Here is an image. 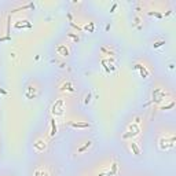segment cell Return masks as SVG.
<instances>
[{"label":"cell","mask_w":176,"mask_h":176,"mask_svg":"<svg viewBox=\"0 0 176 176\" xmlns=\"http://www.w3.org/2000/svg\"><path fill=\"white\" fill-rule=\"evenodd\" d=\"M135 69H138L139 72H140V76H142L143 78H146V77H149V72H147V69L143 66V65H140V63H138V65H135Z\"/></svg>","instance_id":"6da1fadb"},{"label":"cell","mask_w":176,"mask_h":176,"mask_svg":"<svg viewBox=\"0 0 176 176\" xmlns=\"http://www.w3.org/2000/svg\"><path fill=\"white\" fill-rule=\"evenodd\" d=\"M69 125L72 128H90L91 127L90 122H70Z\"/></svg>","instance_id":"7a4b0ae2"},{"label":"cell","mask_w":176,"mask_h":176,"mask_svg":"<svg viewBox=\"0 0 176 176\" xmlns=\"http://www.w3.org/2000/svg\"><path fill=\"white\" fill-rule=\"evenodd\" d=\"M62 105H63V100L59 99V100H58V102L52 106V112H54V114H55V113H56V114H62V109H58L59 106H62Z\"/></svg>","instance_id":"3957f363"},{"label":"cell","mask_w":176,"mask_h":176,"mask_svg":"<svg viewBox=\"0 0 176 176\" xmlns=\"http://www.w3.org/2000/svg\"><path fill=\"white\" fill-rule=\"evenodd\" d=\"M61 91H69V92H73L74 88H73V85H72V83L68 81V83H65V84H62V87H61Z\"/></svg>","instance_id":"277c9868"},{"label":"cell","mask_w":176,"mask_h":176,"mask_svg":"<svg viewBox=\"0 0 176 176\" xmlns=\"http://www.w3.org/2000/svg\"><path fill=\"white\" fill-rule=\"evenodd\" d=\"M56 131H58V128H56V122H55V118H51V132H50V136L54 138L55 136Z\"/></svg>","instance_id":"5b68a950"},{"label":"cell","mask_w":176,"mask_h":176,"mask_svg":"<svg viewBox=\"0 0 176 176\" xmlns=\"http://www.w3.org/2000/svg\"><path fill=\"white\" fill-rule=\"evenodd\" d=\"M56 51H58L59 55H63V56H68L69 55V50L65 47V46H59V47L56 48Z\"/></svg>","instance_id":"8992f818"},{"label":"cell","mask_w":176,"mask_h":176,"mask_svg":"<svg viewBox=\"0 0 176 176\" xmlns=\"http://www.w3.org/2000/svg\"><path fill=\"white\" fill-rule=\"evenodd\" d=\"M34 149L39 151H43L44 149H46V142H43V140H37V142L34 143Z\"/></svg>","instance_id":"52a82bcc"},{"label":"cell","mask_w":176,"mask_h":176,"mask_svg":"<svg viewBox=\"0 0 176 176\" xmlns=\"http://www.w3.org/2000/svg\"><path fill=\"white\" fill-rule=\"evenodd\" d=\"M15 28H32V23L28 21H19L15 23Z\"/></svg>","instance_id":"ba28073f"},{"label":"cell","mask_w":176,"mask_h":176,"mask_svg":"<svg viewBox=\"0 0 176 176\" xmlns=\"http://www.w3.org/2000/svg\"><path fill=\"white\" fill-rule=\"evenodd\" d=\"M94 28H95L94 22H90V23H88V25H87V26H84L83 29H84V30H87L88 33H92V32H94Z\"/></svg>","instance_id":"9c48e42d"},{"label":"cell","mask_w":176,"mask_h":176,"mask_svg":"<svg viewBox=\"0 0 176 176\" xmlns=\"http://www.w3.org/2000/svg\"><path fill=\"white\" fill-rule=\"evenodd\" d=\"M131 149H132V151H133V154H136V155H139L140 154V150H139V147H138V145L136 143H131Z\"/></svg>","instance_id":"30bf717a"},{"label":"cell","mask_w":176,"mask_h":176,"mask_svg":"<svg viewBox=\"0 0 176 176\" xmlns=\"http://www.w3.org/2000/svg\"><path fill=\"white\" fill-rule=\"evenodd\" d=\"M26 8H34V4H33V3H29V4L23 6V7H19V8L14 10L13 13H17V11H22V10H26Z\"/></svg>","instance_id":"8fae6325"},{"label":"cell","mask_w":176,"mask_h":176,"mask_svg":"<svg viewBox=\"0 0 176 176\" xmlns=\"http://www.w3.org/2000/svg\"><path fill=\"white\" fill-rule=\"evenodd\" d=\"M91 145H92V142H87L85 145H84V146H81V147H80V149H78L77 151H78V153H83V151H85L87 149H88V147L91 146Z\"/></svg>","instance_id":"7c38bea8"},{"label":"cell","mask_w":176,"mask_h":176,"mask_svg":"<svg viewBox=\"0 0 176 176\" xmlns=\"http://www.w3.org/2000/svg\"><path fill=\"white\" fill-rule=\"evenodd\" d=\"M117 168H118V167H117V164H116V162H113V164H112V171L109 172V173H110L112 176H114V175L117 173Z\"/></svg>","instance_id":"4fadbf2b"},{"label":"cell","mask_w":176,"mask_h":176,"mask_svg":"<svg viewBox=\"0 0 176 176\" xmlns=\"http://www.w3.org/2000/svg\"><path fill=\"white\" fill-rule=\"evenodd\" d=\"M149 15H151V17H157V18H162L164 15L161 13H158V11H149Z\"/></svg>","instance_id":"5bb4252c"},{"label":"cell","mask_w":176,"mask_h":176,"mask_svg":"<svg viewBox=\"0 0 176 176\" xmlns=\"http://www.w3.org/2000/svg\"><path fill=\"white\" fill-rule=\"evenodd\" d=\"M164 44H165V41H164V40H160V41H155V43L153 44V47H154V48H160V47H162Z\"/></svg>","instance_id":"9a60e30c"},{"label":"cell","mask_w":176,"mask_h":176,"mask_svg":"<svg viewBox=\"0 0 176 176\" xmlns=\"http://www.w3.org/2000/svg\"><path fill=\"white\" fill-rule=\"evenodd\" d=\"M173 106H175V102L172 100V102L169 103V105H167V106H161V110H168V109H172Z\"/></svg>","instance_id":"2e32d148"},{"label":"cell","mask_w":176,"mask_h":176,"mask_svg":"<svg viewBox=\"0 0 176 176\" xmlns=\"http://www.w3.org/2000/svg\"><path fill=\"white\" fill-rule=\"evenodd\" d=\"M68 36H69V37H70V39H73L74 41H76V43H77L78 40H80V37H78L77 34H73V33H68Z\"/></svg>","instance_id":"e0dca14e"},{"label":"cell","mask_w":176,"mask_h":176,"mask_svg":"<svg viewBox=\"0 0 176 176\" xmlns=\"http://www.w3.org/2000/svg\"><path fill=\"white\" fill-rule=\"evenodd\" d=\"M133 128H135V131H136V132H139V128H138V127H133ZM131 135H132V136H135L136 133H135V132H131V133H125V135H124V138H129V136H131Z\"/></svg>","instance_id":"ac0fdd59"},{"label":"cell","mask_w":176,"mask_h":176,"mask_svg":"<svg viewBox=\"0 0 176 176\" xmlns=\"http://www.w3.org/2000/svg\"><path fill=\"white\" fill-rule=\"evenodd\" d=\"M91 98H92V95H91V94L85 95V99H84V103H85V105H88V103L91 102Z\"/></svg>","instance_id":"d6986e66"},{"label":"cell","mask_w":176,"mask_h":176,"mask_svg":"<svg viewBox=\"0 0 176 176\" xmlns=\"http://www.w3.org/2000/svg\"><path fill=\"white\" fill-rule=\"evenodd\" d=\"M100 51H102V52H106V54H109V55H114V52H112V51H109V50H106L105 47L100 48Z\"/></svg>","instance_id":"ffe728a7"},{"label":"cell","mask_w":176,"mask_h":176,"mask_svg":"<svg viewBox=\"0 0 176 176\" xmlns=\"http://www.w3.org/2000/svg\"><path fill=\"white\" fill-rule=\"evenodd\" d=\"M11 40V36H4V37H0V41H8Z\"/></svg>","instance_id":"44dd1931"},{"label":"cell","mask_w":176,"mask_h":176,"mask_svg":"<svg viewBox=\"0 0 176 176\" xmlns=\"http://www.w3.org/2000/svg\"><path fill=\"white\" fill-rule=\"evenodd\" d=\"M70 25L73 26V28H76V29H77V30H83V28H80V26H78V25H76L74 22H70Z\"/></svg>","instance_id":"7402d4cb"},{"label":"cell","mask_w":176,"mask_h":176,"mask_svg":"<svg viewBox=\"0 0 176 176\" xmlns=\"http://www.w3.org/2000/svg\"><path fill=\"white\" fill-rule=\"evenodd\" d=\"M117 8V3H113V6H112V8H110V13H114V10Z\"/></svg>","instance_id":"603a6c76"},{"label":"cell","mask_w":176,"mask_h":176,"mask_svg":"<svg viewBox=\"0 0 176 176\" xmlns=\"http://www.w3.org/2000/svg\"><path fill=\"white\" fill-rule=\"evenodd\" d=\"M0 94H3V95H7V94H8V92H7V91H6V90H3V88H0Z\"/></svg>","instance_id":"cb8c5ba5"},{"label":"cell","mask_w":176,"mask_h":176,"mask_svg":"<svg viewBox=\"0 0 176 176\" xmlns=\"http://www.w3.org/2000/svg\"><path fill=\"white\" fill-rule=\"evenodd\" d=\"M68 18H69V21H70V22L73 21V17H72V14H70V13L68 14Z\"/></svg>","instance_id":"d4e9b609"},{"label":"cell","mask_w":176,"mask_h":176,"mask_svg":"<svg viewBox=\"0 0 176 176\" xmlns=\"http://www.w3.org/2000/svg\"><path fill=\"white\" fill-rule=\"evenodd\" d=\"M105 30H106V32H109V30H110V23H107V25H106V28H105Z\"/></svg>","instance_id":"484cf974"},{"label":"cell","mask_w":176,"mask_h":176,"mask_svg":"<svg viewBox=\"0 0 176 176\" xmlns=\"http://www.w3.org/2000/svg\"><path fill=\"white\" fill-rule=\"evenodd\" d=\"M99 176H112V175L107 172V173H99Z\"/></svg>","instance_id":"4316f807"},{"label":"cell","mask_w":176,"mask_h":176,"mask_svg":"<svg viewBox=\"0 0 176 176\" xmlns=\"http://www.w3.org/2000/svg\"><path fill=\"white\" fill-rule=\"evenodd\" d=\"M34 176H40V171H36V172H34Z\"/></svg>","instance_id":"83f0119b"}]
</instances>
